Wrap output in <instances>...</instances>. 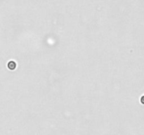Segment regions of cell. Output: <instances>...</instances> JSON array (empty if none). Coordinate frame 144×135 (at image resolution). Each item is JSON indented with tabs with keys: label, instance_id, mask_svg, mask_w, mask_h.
Segmentation results:
<instances>
[{
	"label": "cell",
	"instance_id": "obj_1",
	"mask_svg": "<svg viewBox=\"0 0 144 135\" xmlns=\"http://www.w3.org/2000/svg\"><path fill=\"white\" fill-rule=\"evenodd\" d=\"M17 67V63L14 60H9L7 63V68L10 70H16Z\"/></svg>",
	"mask_w": 144,
	"mask_h": 135
},
{
	"label": "cell",
	"instance_id": "obj_2",
	"mask_svg": "<svg viewBox=\"0 0 144 135\" xmlns=\"http://www.w3.org/2000/svg\"><path fill=\"white\" fill-rule=\"evenodd\" d=\"M140 103L142 104V105H144V94L142 95L140 98Z\"/></svg>",
	"mask_w": 144,
	"mask_h": 135
}]
</instances>
